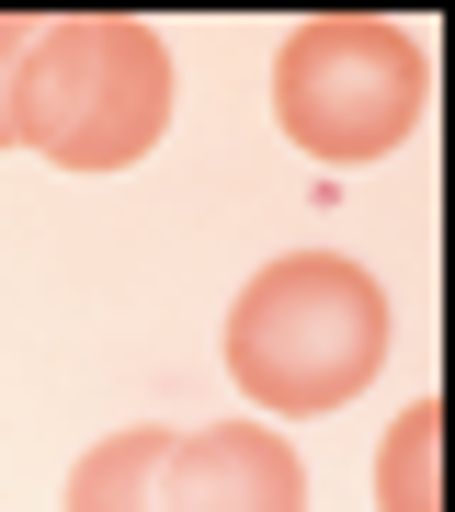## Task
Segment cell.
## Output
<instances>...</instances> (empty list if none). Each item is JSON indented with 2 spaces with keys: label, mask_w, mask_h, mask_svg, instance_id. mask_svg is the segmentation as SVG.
<instances>
[{
  "label": "cell",
  "mask_w": 455,
  "mask_h": 512,
  "mask_svg": "<svg viewBox=\"0 0 455 512\" xmlns=\"http://www.w3.org/2000/svg\"><path fill=\"white\" fill-rule=\"evenodd\" d=\"M228 376L273 421H319L376 387L387 365V285L342 251H285L228 296Z\"/></svg>",
  "instance_id": "cell-1"
},
{
  "label": "cell",
  "mask_w": 455,
  "mask_h": 512,
  "mask_svg": "<svg viewBox=\"0 0 455 512\" xmlns=\"http://www.w3.org/2000/svg\"><path fill=\"white\" fill-rule=\"evenodd\" d=\"M171 126V46L137 12H57L23 46L12 148H46L57 171H126Z\"/></svg>",
  "instance_id": "cell-2"
},
{
  "label": "cell",
  "mask_w": 455,
  "mask_h": 512,
  "mask_svg": "<svg viewBox=\"0 0 455 512\" xmlns=\"http://www.w3.org/2000/svg\"><path fill=\"white\" fill-rule=\"evenodd\" d=\"M421 114H433V57H421L410 23L319 12L273 57V126L308 160H387Z\"/></svg>",
  "instance_id": "cell-3"
},
{
  "label": "cell",
  "mask_w": 455,
  "mask_h": 512,
  "mask_svg": "<svg viewBox=\"0 0 455 512\" xmlns=\"http://www.w3.org/2000/svg\"><path fill=\"white\" fill-rule=\"evenodd\" d=\"M160 512H308V467L273 421H217L171 433L160 456Z\"/></svg>",
  "instance_id": "cell-4"
},
{
  "label": "cell",
  "mask_w": 455,
  "mask_h": 512,
  "mask_svg": "<svg viewBox=\"0 0 455 512\" xmlns=\"http://www.w3.org/2000/svg\"><path fill=\"white\" fill-rule=\"evenodd\" d=\"M160 456H171L160 421H137V433H103V444L69 467V512H160Z\"/></svg>",
  "instance_id": "cell-5"
},
{
  "label": "cell",
  "mask_w": 455,
  "mask_h": 512,
  "mask_svg": "<svg viewBox=\"0 0 455 512\" xmlns=\"http://www.w3.org/2000/svg\"><path fill=\"white\" fill-rule=\"evenodd\" d=\"M433 444H444V399H410L376 444V512H444L433 490Z\"/></svg>",
  "instance_id": "cell-6"
},
{
  "label": "cell",
  "mask_w": 455,
  "mask_h": 512,
  "mask_svg": "<svg viewBox=\"0 0 455 512\" xmlns=\"http://www.w3.org/2000/svg\"><path fill=\"white\" fill-rule=\"evenodd\" d=\"M23 46H35V23L0 12V148H12V80H23Z\"/></svg>",
  "instance_id": "cell-7"
}]
</instances>
